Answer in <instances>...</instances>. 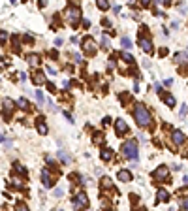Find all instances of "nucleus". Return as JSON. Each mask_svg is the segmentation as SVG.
Instances as JSON below:
<instances>
[{
  "instance_id": "39448f33",
  "label": "nucleus",
  "mask_w": 188,
  "mask_h": 211,
  "mask_svg": "<svg viewBox=\"0 0 188 211\" xmlns=\"http://www.w3.org/2000/svg\"><path fill=\"white\" fill-rule=\"evenodd\" d=\"M81 45H83V51H85L87 55H92L94 51H96V44H94V40H92V38L83 40V44H81Z\"/></svg>"
},
{
  "instance_id": "a211bd4d",
  "label": "nucleus",
  "mask_w": 188,
  "mask_h": 211,
  "mask_svg": "<svg viewBox=\"0 0 188 211\" xmlns=\"http://www.w3.org/2000/svg\"><path fill=\"white\" fill-rule=\"evenodd\" d=\"M158 200H160V202H167V200H169V194H167V190H164V189L158 190Z\"/></svg>"
},
{
  "instance_id": "c85d7f7f",
  "label": "nucleus",
  "mask_w": 188,
  "mask_h": 211,
  "mask_svg": "<svg viewBox=\"0 0 188 211\" xmlns=\"http://www.w3.org/2000/svg\"><path fill=\"white\" fill-rule=\"evenodd\" d=\"M102 187H111V181H109V177H104V181H102Z\"/></svg>"
},
{
  "instance_id": "473e14b6",
  "label": "nucleus",
  "mask_w": 188,
  "mask_h": 211,
  "mask_svg": "<svg viewBox=\"0 0 188 211\" xmlns=\"http://www.w3.org/2000/svg\"><path fill=\"white\" fill-rule=\"evenodd\" d=\"M47 72H49V74H51V75H55V74H57V70H55V68H53V66H47Z\"/></svg>"
},
{
  "instance_id": "72a5a7b5",
  "label": "nucleus",
  "mask_w": 188,
  "mask_h": 211,
  "mask_svg": "<svg viewBox=\"0 0 188 211\" xmlns=\"http://www.w3.org/2000/svg\"><path fill=\"white\" fill-rule=\"evenodd\" d=\"M62 44H64V42H62V38H57V40H55V45H57V47H60Z\"/></svg>"
},
{
  "instance_id": "7c9ffc66",
  "label": "nucleus",
  "mask_w": 188,
  "mask_h": 211,
  "mask_svg": "<svg viewBox=\"0 0 188 211\" xmlns=\"http://www.w3.org/2000/svg\"><path fill=\"white\" fill-rule=\"evenodd\" d=\"M186 111H188V104H182V107H181V115H186Z\"/></svg>"
},
{
  "instance_id": "dca6fc26",
  "label": "nucleus",
  "mask_w": 188,
  "mask_h": 211,
  "mask_svg": "<svg viewBox=\"0 0 188 211\" xmlns=\"http://www.w3.org/2000/svg\"><path fill=\"white\" fill-rule=\"evenodd\" d=\"M47 130H49V128H47V125L43 123V117H40V119H38V132H40V134H47Z\"/></svg>"
},
{
  "instance_id": "f03ea898",
  "label": "nucleus",
  "mask_w": 188,
  "mask_h": 211,
  "mask_svg": "<svg viewBox=\"0 0 188 211\" xmlns=\"http://www.w3.org/2000/svg\"><path fill=\"white\" fill-rule=\"evenodd\" d=\"M122 153H124V157H128L132 158V160H135L138 158V143L135 141H126L124 145H122Z\"/></svg>"
},
{
  "instance_id": "c9c22d12",
  "label": "nucleus",
  "mask_w": 188,
  "mask_h": 211,
  "mask_svg": "<svg viewBox=\"0 0 188 211\" xmlns=\"http://www.w3.org/2000/svg\"><path fill=\"white\" fill-rule=\"evenodd\" d=\"M181 205H182V209H188V200H182Z\"/></svg>"
},
{
  "instance_id": "0eeeda50",
  "label": "nucleus",
  "mask_w": 188,
  "mask_h": 211,
  "mask_svg": "<svg viewBox=\"0 0 188 211\" xmlns=\"http://www.w3.org/2000/svg\"><path fill=\"white\" fill-rule=\"evenodd\" d=\"M73 204H75V207H89V200H87V196H85L83 192H77V194H75Z\"/></svg>"
},
{
  "instance_id": "f257e3e1",
  "label": "nucleus",
  "mask_w": 188,
  "mask_h": 211,
  "mask_svg": "<svg viewBox=\"0 0 188 211\" xmlns=\"http://www.w3.org/2000/svg\"><path fill=\"white\" fill-rule=\"evenodd\" d=\"M134 117H135V123H138L139 126H149L152 119H151V113L147 111V107L143 104H138L134 109Z\"/></svg>"
},
{
  "instance_id": "a19ab883",
  "label": "nucleus",
  "mask_w": 188,
  "mask_h": 211,
  "mask_svg": "<svg viewBox=\"0 0 188 211\" xmlns=\"http://www.w3.org/2000/svg\"><path fill=\"white\" fill-rule=\"evenodd\" d=\"M130 4H135V0H130Z\"/></svg>"
},
{
  "instance_id": "4be33fe9",
  "label": "nucleus",
  "mask_w": 188,
  "mask_h": 211,
  "mask_svg": "<svg viewBox=\"0 0 188 211\" xmlns=\"http://www.w3.org/2000/svg\"><path fill=\"white\" fill-rule=\"evenodd\" d=\"M120 44H122V47H126V49H132V42H130L128 38H126V36H124L122 40H120Z\"/></svg>"
},
{
  "instance_id": "b1692460",
  "label": "nucleus",
  "mask_w": 188,
  "mask_h": 211,
  "mask_svg": "<svg viewBox=\"0 0 188 211\" xmlns=\"http://www.w3.org/2000/svg\"><path fill=\"white\" fill-rule=\"evenodd\" d=\"M36 100H38V104H43V102H45L43 94H42V91H36Z\"/></svg>"
},
{
  "instance_id": "bb28decb",
  "label": "nucleus",
  "mask_w": 188,
  "mask_h": 211,
  "mask_svg": "<svg viewBox=\"0 0 188 211\" xmlns=\"http://www.w3.org/2000/svg\"><path fill=\"white\" fill-rule=\"evenodd\" d=\"M73 60H75L77 64H81V62H83V59H81V55H79V53H73Z\"/></svg>"
},
{
  "instance_id": "cd10ccee",
  "label": "nucleus",
  "mask_w": 188,
  "mask_h": 211,
  "mask_svg": "<svg viewBox=\"0 0 188 211\" xmlns=\"http://www.w3.org/2000/svg\"><path fill=\"white\" fill-rule=\"evenodd\" d=\"M19 107H28V100L21 98V100H19Z\"/></svg>"
},
{
  "instance_id": "e433bc0d",
  "label": "nucleus",
  "mask_w": 188,
  "mask_h": 211,
  "mask_svg": "<svg viewBox=\"0 0 188 211\" xmlns=\"http://www.w3.org/2000/svg\"><path fill=\"white\" fill-rule=\"evenodd\" d=\"M47 89H49L51 92H55V85H53V83H49V85H47Z\"/></svg>"
},
{
  "instance_id": "c756f323",
  "label": "nucleus",
  "mask_w": 188,
  "mask_h": 211,
  "mask_svg": "<svg viewBox=\"0 0 188 211\" xmlns=\"http://www.w3.org/2000/svg\"><path fill=\"white\" fill-rule=\"evenodd\" d=\"M2 143H4V147H6V149H8V147H12V141H9V140H6L4 136H2Z\"/></svg>"
},
{
  "instance_id": "9d476101",
  "label": "nucleus",
  "mask_w": 188,
  "mask_h": 211,
  "mask_svg": "<svg viewBox=\"0 0 188 211\" xmlns=\"http://www.w3.org/2000/svg\"><path fill=\"white\" fill-rule=\"evenodd\" d=\"M117 179H120V181L128 183V181H132V173L128 172V170H120V172L117 173Z\"/></svg>"
},
{
  "instance_id": "2f4dec72",
  "label": "nucleus",
  "mask_w": 188,
  "mask_h": 211,
  "mask_svg": "<svg viewBox=\"0 0 188 211\" xmlns=\"http://www.w3.org/2000/svg\"><path fill=\"white\" fill-rule=\"evenodd\" d=\"M62 194H64V190H62V189H57V190H55V196H57V198H60Z\"/></svg>"
},
{
  "instance_id": "1a4fd4ad",
  "label": "nucleus",
  "mask_w": 188,
  "mask_h": 211,
  "mask_svg": "<svg viewBox=\"0 0 188 211\" xmlns=\"http://www.w3.org/2000/svg\"><path fill=\"white\" fill-rule=\"evenodd\" d=\"M171 140H173L175 145H181V143H184V134H182L181 130H175L173 134H171Z\"/></svg>"
},
{
  "instance_id": "393cba45",
  "label": "nucleus",
  "mask_w": 188,
  "mask_h": 211,
  "mask_svg": "<svg viewBox=\"0 0 188 211\" xmlns=\"http://www.w3.org/2000/svg\"><path fill=\"white\" fill-rule=\"evenodd\" d=\"M102 47H109V38L107 36H102Z\"/></svg>"
},
{
  "instance_id": "20e7f679",
  "label": "nucleus",
  "mask_w": 188,
  "mask_h": 211,
  "mask_svg": "<svg viewBox=\"0 0 188 211\" xmlns=\"http://www.w3.org/2000/svg\"><path fill=\"white\" fill-rule=\"evenodd\" d=\"M152 175L158 179V181H167V177H169V170H167V166H160V168H156L154 172H152Z\"/></svg>"
},
{
  "instance_id": "9b49d317",
  "label": "nucleus",
  "mask_w": 188,
  "mask_h": 211,
  "mask_svg": "<svg viewBox=\"0 0 188 211\" xmlns=\"http://www.w3.org/2000/svg\"><path fill=\"white\" fill-rule=\"evenodd\" d=\"M173 59L177 64H188V53H177Z\"/></svg>"
},
{
  "instance_id": "7ed1b4c3",
  "label": "nucleus",
  "mask_w": 188,
  "mask_h": 211,
  "mask_svg": "<svg viewBox=\"0 0 188 211\" xmlns=\"http://www.w3.org/2000/svg\"><path fill=\"white\" fill-rule=\"evenodd\" d=\"M66 17H68V23L72 25V27H75V25L79 23V19H81V12H79L77 8L70 6L68 9H66Z\"/></svg>"
},
{
  "instance_id": "6e6552de",
  "label": "nucleus",
  "mask_w": 188,
  "mask_h": 211,
  "mask_svg": "<svg viewBox=\"0 0 188 211\" xmlns=\"http://www.w3.org/2000/svg\"><path fill=\"white\" fill-rule=\"evenodd\" d=\"M115 130H117L119 136L126 134V132H128V125H126V121H124V119H117V121H115Z\"/></svg>"
},
{
  "instance_id": "58836bf2",
  "label": "nucleus",
  "mask_w": 188,
  "mask_h": 211,
  "mask_svg": "<svg viewBox=\"0 0 188 211\" xmlns=\"http://www.w3.org/2000/svg\"><path fill=\"white\" fill-rule=\"evenodd\" d=\"M162 2H164L166 6H169V4H171V0H162Z\"/></svg>"
},
{
  "instance_id": "f3484780",
  "label": "nucleus",
  "mask_w": 188,
  "mask_h": 211,
  "mask_svg": "<svg viewBox=\"0 0 188 211\" xmlns=\"http://www.w3.org/2000/svg\"><path fill=\"white\" fill-rule=\"evenodd\" d=\"M162 100H164L169 107H173V106H175V98H173L171 94H162Z\"/></svg>"
},
{
  "instance_id": "2eb2a0df",
  "label": "nucleus",
  "mask_w": 188,
  "mask_h": 211,
  "mask_svg": "<svg viewBox=\"0 0 188 211\" xmlns=\"http://www.w3.org/2000/svg\"><path fill=\"white\" fill-rule=\"evenodd\" d=\"M32 79H34V83H36V85H43L45 83V75L42 74V72H36V74L32 75Z\"/></svg>"
},
{
  "instance_id": "a878e982",
  "label": "nucleus",
  "mask_w": 188,
  "mask_h": 211,
  "mask_svg": "<svg viewBox=\"0 0 188 211\" xmlns=\"http://www.w3.org/2000/svg\"><path fill=\"white\" fill-rule=\"evenodd\" d=\"M15 170H17L19 173H23V175H27V170H24V168L21 166V164H15Z\"/></svg>"
},
{
  "instance_id": "ea45409f",
  "label": "nucleus",
  "mask_w": 188,
  "mask_h": 211,
  "mask_svg": "<svg viewBox=\"0 0 188 211\" xmlns=\"http://www.w3.org/2000/svg\"><path fill=\"white\" fill-rule=\"evenodd\" d=\"M182 181H184V185H188V175H184V177H182Z\"/></svg>"
},
{
  "instance_id": "4c0bfd02",
  "label": "nucleus",
  "mask_w": 188,
  "mask_h": 211,
  "mask_svg": "<svg viewBox=\"0 0 188 211\" xmlns=\"http://www.w3.org/2000/svg\"><path fill=\"white\" fill-rule=\"evenodd\" d=\"M141 4H143V6H149V0H141Z\"/></svg>"
},
{
  "instance_id": "412c9836",
  "label": "nucleus",
  "mask_w": 188,
  "mask_h": 211,
  "mask_svg": "<svg viewBox=\"0 0 188 211\" xmlns=\"http://www.w3.org/2000/svg\"><path fill=\"white\" fill-rule=\"evenodd\" d=\"M58 158H60L62 162H66V164H68L70 160H72V158H70V155H66L64 151H58Z\"/></svg>"
},
{
  "instance_id": "5701e85b",
  "label": "nucleus",
  "mask_w": 188,
  "mask_h": 211,
  "mask_svg": "<svg viewBox=\"0 0 188 211\" xmlns=\"http://www.w3.org/2000/svg\"><path fill=\"white\" fill-rule=\"evenodd\" d=\"M122 59H124V62H128V64L134 62V57H132L130 53H122Z\"/></svg>"
},
{
  "instance_id": "4468645a",
  "label": "nucleus",
  "mask_w": 188,
  "mask_h": 211,
  "mask_svg": "<svg viewBox=\"0 0 188 211\" xmlns=\"http://www.w3.org/2000/svg\"><path fill=\"white\" fill-rule=\"evenodd\" d=\"M100 157H102V160H105V162H107V160H111V158H113V151L105 147V149H102Z\"/></svg>"
},
{
  "instance_id": "423d86ee",
  "label": "nucleus",
  "mask_w": 188,
  "mask_h": 211,
  "mask_svg": "<svg viewBox=\"0 0 188 211\" xmlns=\"http://www.w3.org/2000/svg\"><path fill=\"white\" fill-rule=\"evenodd\" d=\"M139 47L145 51V53H152V44H151V40L147 38V36L141 34L139 36Z\"/></svg>"
},
{
  "instance_id": "6ab92c4d",
  "label": "nucleus",
  "mask_w": 188,
  "mask_h": 211,
  "mask_svg": "<svg viewBox=\"0 0 188 211\" xmlns=\"http://www.w3.org/2000/svg\"><path fill=\"white\" fill-rule=\"evenodd\" d=\"M28 64L30 66H38L40 64V57L38 55H28Z\"/></svg>"
},
{
  "instance_id": "f704fd0d",
  "label": "nucleus",
  "mask_w": 188,
  "mask_h": 211,
  "mask_svg": "<svg viewBox=\"0 0 188 211\" xmlns=\"http://www.w3.org/2000/svg\"><path fill=\"white\" fill-rule=\"evenodd\" d=\"M38 4H40V8H45V6H47V0H40Z\"/></svg>"
},
{
  "instance_id": "aec40b11",
  "label": "nucleus",
  "mask_w": 188,
  "mask_h": 211,
  "mask_svg": "<svg viewBox=\"0 0 188 211\" xmlns=\"http://www.w3.org/2000/svg\"><path fill=\"white\" fill-rule=\"evenodd\" d=\"M96 6H98L100 9H107L109 8V2H107V0H96Z\"/></svg>"
},
{
  "instance_id": "f8f14e48",
  "label": "nucleus",
  "mask_w": 188,
  "mask_h": 211,
  "mask_svg": "<svg viewBox=\"0 0 188 211\" xmlns=\"http://www.w3.org/2000/svg\"><path fill=\"white\" fill-rule=\"evenodd\" d=\"M42 181H43L45 187H53V179H51V175H49L47 170H43V172H42Z\"/></svg>"
},
{
  "instance_id": "ddd939ff",
  "label": "nucleus",
  "mask_w": 188,
  "mask_h": 211,
  "mask_svg": "<svg viewBox=\"0 0 188 211\" xmlns=\"http://www.w3.org/2000/svg\"><path fill=\"white\" fill-rule=\"evenodd\" d=\"M2 107H4V115H6V113H12V109H13V102L9 100V98H4V100H2Z\"/></svg>"
}]
</instances>
